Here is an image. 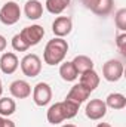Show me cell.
Instances as JSON below:
<instances>
[{
  "label": "cell",
  "mask_w": 126,
  "mask_h": 127,
  "mask_svg": "<svg viewBox=\"0 0 126 127\" xmlns=\"http://www.w3.org/2000/svg\"><path fill=\"white\" fill-rule=\"evenodd\" d=\"M91 90L89 89H86L83 84H74L71 89H70V92H68V95L65 99H70V100H73V102H76V103H83L85 100H88V97L91 96Z\"/></svg>",
  "instance_id": "7c38bea8"
},
{
  "label": "cell",
  "mask_w": 126,
  "mask_h": 127,
  "mask_svg": "<svg viewBox=\"0 0 126 127\" xmlns=\"http://www.w3.org/2000/svg\"><path fill=\"white\" fill-rule=\"evenodd\" d=\"M1 93H3V86H1V80H0V97H1Z\"/></svg>",
  "instance_id": "83f0119b"
},
{
  "label": "cell",
  "mask_w": 126,
  "mask_h": 127,
  "mask_svg": "<svg viewBox=\"0 0 126 127\" xmlns=\"http://www.w3.org/2000/svg\"><path fill=\"white\" fill-rule=\"evenodd\" d=\"M96 127H111V126H110L108 123H99V124H98Z\"/></svg>",
  "instance_id": "4316f807"
},
{
  "label": "cell",
  "mask_w": 126,
  "mask_h": 127,
  "mask_svg": "<svg viewBox=\"0 0 126 127\" xmlns=\"http://www.w3.org/2000/svg\"><path fill=\"white\" fill-rule=\"evenodd\" d=\"M96 1H98V0H82V4H83L86 9H89V10H94Z\"/></svg>",
  "instance_id": "cb8c5ba5"
},
{
  "label": "cell",
  "mask_w": 126,
  "mask_h": 127,
  "mask_svg": "<svg viewBox=\"0 0 126 127\" xmlns=\"http://www.w3.org/2000/svg\"><path fill=\"white\" fill-rule=\"evenodd\" d=\"M9 92L16 99H27L31 95V86L25 80H15L13 83H10Z\"/></svg>",
  "instance_id": "8fae6325"
},
{
  "label": "cell",
  "mask_w": 126,
  "mask_h": 127,
  "mask_svg": "<svg viewBox=\"0 0 126 127\" xmlns=\"http://www.w3.org/2000/svg\"><path fill=\"white\" fill-rule=\"evenodd\" d=\"M1 127H16V126H15V123L12 120H9L7 117H4L3 118V123H1Z\"/></svg>",
  "instance_id": "d4e9b609"
},
{
  "label": "cell",
  "mask_w": 126,
  "mask_h": 127,
  "mask_svg": "<svg viewBox=\"0 0 126 127\" xmlns=\"http://www.w3.org/2000/svg\"><path fill=\"white\" fill-rule=\"evenodd\" d=\"M63 127H76V126H74V124H64Z\"/></svg>",
  "instance_id": "f1b7e54d"
},
{
  "label": "cell",
  "mask_w": 126,
  "mask_h": 127,
  "mask_svg": "<svg viewBox=\"0 0 126 127\" xmlns=\"http://www.w3.org/2000/svg\"><path fill=\"white\" fill-rule=\"evenodd\" d=\"M116 44H117L119 50L122 52V55H126V32H120L116 37Z\"/></svg>",
  "instance_id": "603a6c76"
},
{
  "label": "cell",
  "mask_w": 126,
  "mask_h": 127,
  "mask_svg": "<svg viewBox=\"0 0 126 127\" xmlns=\"http://www.w3.org/2000/svg\"><path fill=\"white\" fill-rule=\"evenodd\" d=\"M86 117L94 120V121H98L101 118L105 117L107 114V105L102 99H91L86 105Z\"/></svg>",
  "instance_id": "ba28073f"
},
{
  "label": "cell",
  "mask_w": 126,
  "mask_h": 127,
  "mask_svg": "<svg viewBox=\"0 0 126 127\" xmlns=\"http://www.w3.org/2000/svg\"><path fill=\"white\" fill-rule=\"evenodd\" d=\"M16 111V103L10 97H0V115L9 117Z\"/></svg>",
  "instance_id": "d6986e66"
},
{
  "label": "cell",
  "mask_w": 126,
  "mask_h": 127,
  "mask_svg": "<svg viewBox=\"0 0 126 127\" xmlns=\"http://www.w3.org/2000/svg\"><path fill=\"white\" fill-rule=\"evenodd\" d=\"M12 47H13V50H16V52H25V50L30 49L28 44L21 38L19 34H15V35L12 37Z\"/></svg>",
  "instance_id": "7402d4cb"
},
{
  "label": "cell",
  "mask_w": 126,
  "mask_h": 127,
  "mask_svg": "<svg viewBox=\"0 0 126 127\" xmlns=\"http://www.w3.org/2000/svg\"><path fill=\"white\" fill-rule=\"evenodd\" d=\"M73 30V21L68 16H58L52 24V32L55 37H65Z\"/></svg>",
  "instance_id": "9c48e42d"
},
{
  "label": "cell",
  "mask_w": 126,
  "mask_h": 127,
  "mask_svg": "<svg viewBox=\"0 0 126 127\" xmlns=\"http://www.w3.org/2000/svg\"><path fill=\"white\" fill-rule=\"evenodd\" d=\"M21 18V9L19 4L15 1H7L0 9V22L4 25H13Z\"/></svg>",
  "instance_id": "3957f363"
},
{
  "label": "cell",
  "mask_w": 126,
  "mask_h": 127,
  "mask_svg": "<svg viewBox=\"0 0 126 127\" xmlns=\"http://www.w3.org/2000/svg\"><path fill=\"white\" fill-rule=\"evenodd\" d=\"M67 52H68L67 40H64L61 37H55L46 43L45 50H43V61L51 66L58 65L65 59Z\"/></svg>",
  "instance_id": "7a4b0ae2"
},
{
  "label": "cell",
  "mask_w": 126,
  "mask_h": 127,
  "mask_svg": "<svg viewBox=\"0 0 126 127\" xmlns=\"http://www.w3.org/2000/svg\"><path fill=\"white\" fill-rule=\"evenodd\" d=\"M79 106H80L79 103H76L70 99H65L63 102H57V103L51 105V108L48 109L46 118L51 124H60L64 120L74 118L77 115Z\"/></svg>",
  "instance_id": "6da1fadb"
},
{
  "label": "cell",
  "mask_w": 126,
  "mask_h": 127,
  "mask_svg": "<svg viewBox=\"0 0 126 127\" xmlns=\"http://www.w3.org/2000/svg\"><path fill=\"white\" fill-rule=\"evenodd\" d=\"M6 46H7V41H6L4 35H1V34H0V52H3V50L6 49Z\"/></svg>",
  "instance_id": "484cf974"
},
{
  "label": "cell",
  "mask_w": 126,
  "mask_h": 127,
  "mask_svg": "<svg viewBox=\"0 0 126 127\" xmlns=\"http://www.w3.org/2000/svg\"><path fill=\"white\" fill-rule=\"evenodd\" d=\"M73 66H74V69L77 71V74L80 75L82 72H85V71H89V69H94V61L89 58V56H85V55H79V56H76L73 61Z\"/></svg>",
  "instance_id": "9a60e30c"
},
{
  "label": "cell",
  "mask_w": 126,
  "mask_h": 127,
  "mask_svg": "<svg viewBox=\"0 0 126 127\" xmlns=\"http://www.w3.org/2000/svg\"><path fill=\"white\" fill-rule=\"evenodd\" d=\"M18 65H19V61H18V56L13 53V52H6L1 55L0 58V69L3 74H13L16 69H18Z\"/></svg>",
  "instance_id": "30bf717a"
},
{
  "label": "cell",
  "mask_w": 126,
  "mask_h": 127,
  "mask_svg": "<svg viewBox=\"0 0 126 127\" xmlns=\"http://www.w3.org/2000/svg\"><path fill=\"white\" fill-rule=\"evenodd\" d=\"M114 22H116V27H117L122 32L126 31V9H119V10L116 12Z\"/></svg>",
  "instance_id": "44dd1931"
},
{
  "label": "cell",
  "mask_w": 126,
  "mask_h": 127,
  "mask_svg": "<svg viewBox=\"0 0 126 127\" xmlns=\"http://www.w3.org/2000/svg\"><path fill=\"white\" fill-rule=\"evenodd\" d=\"M60 75H61V78H63L64 81H74L79 77V74L74 69L73 64L68 62V61L61 64V66H60Z\"/></svg>",
  "instance_id": "ac0fdd59"
},
{
  "label": "cell",
  "mask_w": 126,
  "mask_h": 127,
  "mask_svg": "<svg viewBox=\"0 0 126 127\" xmlns=\"http://www.w3.org/2000/svg\"><path fill=\"white\" fill-rule=\"evenodd\" d=\"M24 13L28 19H39L43 15V4L39 0H28L24 6Z\"/></svg>",
  "instance_id": "5bb4252c"
},
{
  "label": "cell",
  "mask_w": 126,
  "mask_h": 127,
  "mask_svg": "<svg viewBox=\"0 0 126 127\" xmlns=\"http://www.w3.org/2000/svg\"><path fill=\"white\" fill-rule=\"evenodd\" d=\"M70 1L71 0H46L45 6H46V10L52 15H60L63 13L64 10L70 6Z\"/></svg>",
  "instance_id": "2e32d148"
},
{
  "label": "cell",
  "mask_w": 126,
  "mask_h": 127,
  "mask_svg": "<svg viewBox=\"0 0 126 127\" xmlns=\"http://www.w3.org/2000/svg\"><path fill=\"white\" fill-rule=\"evenodd\" d=\"M113 0H98L92 12L98 16H107L113 10Z\"/></svg>",
  "instance_id": "ffe728a7"
},
{
  "label": "cell",
  "mask_w": 126,
  "mask_h": 127,
  "mask_svg": "<svg viewBox=\"0 0 126 127\" xmlns=\"http://www.w3.org/2000/svg\"><path fill=\"white\" fill-rule=\"evenodd\" d=\"M21 71L24 72V75L27 77H37L42 71V59L34 55V53H28L21 59Z\"/></svg>",
  "instance_id": "5b68a950"
},
{
  "label": "cell",
  "mask_w": 126,
  "mask_h": 127,
  "mask_svg": "<svg viewBox=\"0 0 126 127\" xmlns=\"http://www.w3.org/2000/svg\"><path fill=\"white\" fill-rule=\"evenodd\" d=\"M19 35L28 44V47H31V46H36L42 41V38L45 35V28L42 25H30V27H25L19 32Z\"/></svg>",
  "instance_id": "52a82bcc"
},
{
  "label": "cell",
  "mask_w": 126,
  "mask_h": 127,
  "mask_svg": "<svg viewBox=\"0 0 126 127\" xmlns=\"http://www.w3.org/2000/svg\"><path fill=\"white\" fill-rule=\"evenodd\" d=\"M80 84H83L86 89H89L91 92H94L95 89L98 87V84H99V75H98V72L94 71V69L82 72L80 74Z\"/></svg>",
  "instance_id": "4fadbf2b"
},
{
  "label": "cell",
  "mask_w": 126,
  "mask_h": 127,
  "mask_svg": "<svg viewBox=\"0 0 126 127\" xmlns=\"http://www.w3.org/2000/svg\"><path fill=\"white\" fill-rule=\"evenodd\" d=\"M105 105L111 109H123L126 106V97L122 93H110L105 99Z\"/></svg>",
  "instance_id": "e0dca14e"
},
{
  "label": "cell",
  "mask_w": 126,
  "mask_h": 127,
  "mask_svg": "<svg viewBox=\"0 0 126 127\" xmlns=\"http://www.w3.org/2000/svg\"><path fill=\"white\" fill-rule=\"evenodd\" d=\"M123 64L119 59H110L102 65V77L110 81V83H116L123 77Z\"/></svg>",
  "instance_id": "277c9868"
},
{
  "label": "cell",
  "mask_w": 126,
  "mask_h": 127,
  "mask_svg": "<svg viewBox=\"0 0 126 127\" xmlns=\"http://www.w3.org/2000/svg\"><path fill=\"white\" fill-rule=\"evenodd\" d=\"M52 99V89L48 83H37L33 89V100L37 106H46Z\"/></svg>",
  "instance_id": "8992f818"
}]
</instances>
